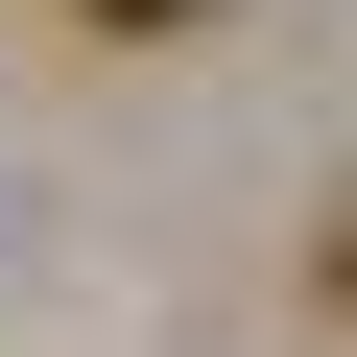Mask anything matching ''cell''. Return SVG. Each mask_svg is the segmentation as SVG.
I'll return each mask as SVG.
<instances>
[{
	"mask_svg": "<svg viewBox=\"0 0 357 357\" xmlns=\"http://www.w3.org/2000/svg\"><path fill=\"white\" fill-rule=\"evenodd\" d=\"M48 24H215V0H48Z\"/></svg>",
	"mask_w": 357,
	"mask_h": 357,
	"instance_id": "cell-1",
	"label": "cell"
},
{
	"mask_svg": "<svg viewBox=\"0 0 357 357\" xmlns=\"http://www.w3.org/2000/svg\"><path fill=\"white\" fill-rule=\"evenodd\" d=\"M333 310H357V215H333Z\"/></svg>",
	"mask_w": 357,
	"mask_h": 357,
	"instance_id": "cell-2",
	"label": "cell"
}]
</instances>
